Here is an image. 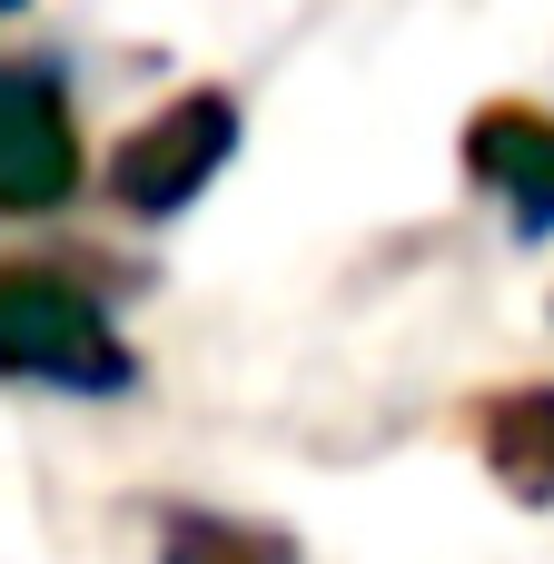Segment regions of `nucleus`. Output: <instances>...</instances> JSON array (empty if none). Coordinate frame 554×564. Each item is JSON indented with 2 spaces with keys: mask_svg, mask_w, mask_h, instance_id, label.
I'll return each mask as SVG.
<instances>
[{
  "mask_svg": "<svg viewBox=\"0 0 554 564\" xmlns=\"http://www.w3.org/2000/svg\"><path fill=\"white\" fill-rule=\"evenodd\" d=\"M466 436H476L486 476H496L525 516L554 506V377H525V387L476 397V406H466Z\"/></svg>",
  "mask_w": 554,
  "mask_h": 564,
  "instance_id": "nucleus-5",
  "label": "nucleus"
},
{
  "mask_svg": "<svg viewBox=\"0 0 554 564\" xmlns=\"http://www.w3.org/2000/svg\"><path fill=\"white\" fill-rule=\"evenodd\" d=\"M79 109L59 59H0V218H50L79 198Z\"/></svg>",
  "mask_w": 554,
  "mask_h": 564,
  "instance_id": "nucleus-3",
  "label": "nucleus"
},
{
  "mask_svg": "<svg viewBox=\"0 0 554 564\" xmlns=\"http://www.w3.org/2000/svg\"><path fill=\"white\" fill-rule=\"evenodd\" d=\"M0 377L40 397H129L139 347L119 337L79 258H0Z\"/></svg>",
  "mask_w": 554,
  "mask_h": 564,
  "instance_id": "nucleus-1",
  "label": "nucleus"
},
{
  "mask_svg": "<svg viewBox=\"0 0 554 564\" xmlns=\"http://www.w3.org/2000/svg\"><path fill=\"white\" fill-rule=\"evenodd\" d=\"M238 139H248L238 89L198 79V89L159 99V109L109 149V198H119L129 218H188V208L218 188V169L238 159Z\"/></svg>",
  "mask_w": 554,
  "mask_h": 564,
  "instance_id": "nucleus-2",
  "label": "nucleus"
},
{
  "mask_svg": "<svg viewBox=\"0 0 554 564\" xmlns=\"http://www.w3.org/2000/svg\"><path fill=\"white\" fill-rule=\"evenodd\" d=\"M456 159H466V178L506 208V228H515L525 248H545L554 238V109H535V99H486V109L466 119Z\"/></svg>",
  "mask_w": 554,
  "mask_h": 564,
  "instance_id": "nucleus-4",
  "label": "nucleus"
},
{
  "mask_svg": "<svg viewBox=\"0 0 554 564\" xmlns=\"http://www.w3.org/2000/svg\"><path fill=\"white\" fill-rule=\"evenodd\" d=\"M20 10H30V0H0V20H20Z\"/></svg>",
  "mask_w": 554,
  "mask_h": 564,
  "instance_id": "nucleus-7",
  "label": "nucleus"
},
{
  "mask_svg": "<svg viewBox=\"0 0 554 564\" xmlns=\"http://www.w3.org/2000/svg\"><path fill=\"white\" fill-rule=\"evenodd\" d=\"M159 564H307L297 535L258 525V516H218V506H159Z\"/></svg>",
  "mask_w": 554,
  "mask_h": 564,
  "instance_id": "nucleus-6",
  "label": "nucleus"
}]
</instances>
